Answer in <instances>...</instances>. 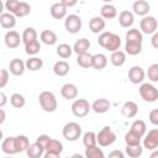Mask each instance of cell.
<instances>
[{
    "mask_svg": "<svg viewBox=\"0 0 158 158\" xmlns=\"http://www.w3.org/2000/svg\"><path fill=\"white\" fill-rule=\"evenodd\" d=\"M110 106H111L110 101H109L107 99H105V98H99V99H96V100L90 105L91 110H93L94 112H96V114H105L106 111H109Z\"/></svg>",
    "mask_w": 158,
    "mask_h": 158,
    "instance_id": "11",
    "label": "cell"
},
{
    "mask_svg": "<svg viewBox=\"0 0 158 158\" xmlns=\"http://www.w3.org/2000/svg\"><path fill=\"white\" fill-rule=\"evenodd\" d=\"M0 25L2 28L11 30L16 25V17L10 12H2L0 15Z\"/></svg>",
    "mask_w": 158,
    "mask_h": 158,
    "instance_id": "20",
    "label": "cell"
},
{
    "mask_svg": "<svg viewBox=\"0 0 158 158\" xmlns=\"http://www.w3.org/2000/svg\"><path fill=\"white\" fill-rule=\"evenodd\" d=\"M100 14L102 19H106V20H111V19H115L116 15H117V10L114 5L111 4H105L101 6V10H100Z\"/></svg>",
    "mask_w": 158,
    "mask_h": 158,
    "instance_id": "26",
    "label": "cell"
},
{
    "mask_svg": "<svg viewBox=\"0 0 158 158\" xmlns=\"http://www.w3.org/2000/svg\"><path fill=\"white\" fill-rule=\"evenodd\" d=\"M143 41V35L138 28H130L126 32V42H138L142 43Z\"/></svg>",
    "mask_w": 158,
    "mask_h": 158,
    "instance_id": "31",
    "label": "cell"
},
{
    "mask_svg": "<svg viewBox=\"0 0 158 158\" xmlns=\"http://www.w3.org/2000/svg\"><path fill=\"white\" fill-rule=\"evenodd\" d=\"M70 158H85V157H84V156H81L80 153H74V154H73Z\"/></svg>",
    "mask_w": 158,
    "mask_h": 158,
    "instance_id": "57",
    "label": "cell"
},
{
    "mask_svg": "<svg viewBox=\"0 0 158 158\" xmlns=\"http://www.w3.org/2000/svg\"><path fill=\"white\" fill-rule=\"evenodd\" d=\"M109 158H125V154L120 149H114L109 153Z\"/></svg>",
    "mask_w": 158,
    "mask_h": 158,
    "instance_id": "50",
    "label": "cell"
},
{
    "mask_svg": "<svg viewBox=\"0 0 158 158\" xmlns=\"http://www.w3.org/2000/svg\"><path fill=\"white\" fill-rule=\"evenodd\" d=\"M91 59H93V54L88 53H83V54H78L77 57V63L79 67L81 68H91Z\"/></svg>",
    "mask_w": 158,
    "mask_h": 158,
    "instance_id": "35",
    "label": "cell"
},
{
    "mask_svg": "<svg viewBox=\"0 0 158 158\" xmlns=\"http://www.w3.org/2000/svg\"><path fill=\"white\" fill-rule=\"evenodd\" d=\"M37 40V31L33 28V27H26L22 32V36H21V41L26 44L28 42H32V41H36Z\"/></svg>",
    "mask_w": 158,
    "mask_h": 158,
    "instance_id": "33",
    "label": "cell"
},
{
    "mask_svg": "<svg viewBox=\"0 0 158 158\" xmlns=\"http://www.w3.org/2000/svg\"><path fill=\"white\" fill-rule=\"evenodd\" d=\"M83 144L85 146V148H90L96 146V133L93 131H88L83 135Z\"/></svg>",
    "mask_w": 158,
    "mask_h": 158,
    "instance_id": "39",
    "label": "cell"
},
{
    "mask_svg": "<svg viewBox=\"0 0 158 158\" xmlns=\"http://www.w3.org/2000/svg\"><path fill=\"white\" fill-rule=\"evenodd\" d=\"M65 158H70V157H65Z\"/></svg>",
    "mask_w": 158,
    "mask_h": 158,
    "instance_id": "61",
    "label": "cell"
},
{
    "mask_svg": "<svg viewBox=\"0 0 158 158\" xmlns=\"http://www.w3.org/2000/svg\"><path fill=\"white\" fill-rule=\"evenodd\" d=\"M9 83V72L6 69H0V89L5 88Z\"/></svg>",
    "mask_w": 158,
    "mask_h": 158,
    "instance_id": "47",
    "label": "cell"
},
{
    "mask_svg": "<svg viewBox=\"0 0 158 158\" xmlns=\"http://www.w3.org/2000/svg\"><path fill=\"white\" fill-rule=\"evenodd\" d=\"M110 62L112 65L115 67H121L125 64L126 62V53L123 51H116V52H112L111 57H110Z\"/></svg>",
    "mask_w": 158,
    "mask_h": 158,
    "instance_id": "28",
    "label": "cell"
},
{
    "mask_svg": "<svg viewBox=\"0 0 158 158\" xmlns=\"http://www.w3.org/2000/svg\"><path fill=\"white\" fill-rule=\"evenodd\" d=\"M149 158H158V151H157V149H154V151H152V153H151V156H149Z\"/></svg>",
    "mask_w": 158,
    "mask_h": 158,
    "instance_id": "56",
    "label": "cell"
},
{
    "mask_svg": "<svg viewBox=\"0 0 158 158\" xmlns=\"http://www.w3.org/2000/svg\"><path fill=\"white\" fill-rule=\"evenodd\" d=\"M147 75H148V79H149L152 83L158 81V64H157V63H154V64H152V65L148 67Z\"/></svg>",
    "mask_w": 158,
    "mask_h": 158,
    "instance_id": "45",
    "label": "cell"
},
{
    "mask_svg": "<svg viewBox=\"0 0 158 158\" xmlns=\"http://www.w3.org/2000/svg\"><path fill=\"white\" fill-rule=\"evenodd\" d=\"M43 153H44V149L41 146H38L36 142L30 144L28 148L26 149V154L28 158H41L43 156Z\"/></svg>",
    "mask_w": 158,
    "mask_h": 158,
    "instance_id": "30",
    "label": "cell"
},
{
    "mask_svg": "<svg viewBox=\"0 0 158 158\" xmlns=\"http://www.w3.org/2000/svg\"><path fill=\"white\" fill-rule=\"evenodd\" d=\"M5 158H12V157H10V156H7V157H5Z\"/></svg>",
    "mask_w": 158,
    "mask_h": 158,
    "instance_id": "60",
    "label": "cell"
},
{
    "mask_svg": "<svg viewBox=\"0 0 158 158\" xmlns=\"http://www.w3.org/2000/svg\"><path fill=\"white\" fill-rule=\"evenodd\" d=\"M133 22H135V17H133V14L131 11L123 10V11L120 12V15H118V23H120L121 27L128 28V27H131L133 25Z\"/></svg>",
    "mask_w": 158,
    "mask_h": 158,
    "instance_id": "17",
    "label": "cell"
},
{
    "mask_svg": "<svg viewBox=\"0 0 158 158\" xmlns=\"http://www.w3.org/2000/svg\"><path fill=\"white\" fill-rule=\"evenodd\" d=\"M143 147L148 151H154L158 147V130L152 128L143 138Z\"/></svg>",
    "mask_w": 158,
    "mask_h": 158,
    "instance_id": "8",
    "label": "cell"
},
{
    "mask_svg": "<svg viewBox=\"0 0 158 158\" xmlns=\"http://www.w3.org/2000/svg\"><path fill=\"white\" fill-rule=\"evenodd\" d=\"M90 110H91L90 104L85 99H77L72 104V112L77 117H84V116H86Z\"/></svg>",
    "mask_w": 158,
    "mask_h": 158,
    "instance_id": "5",
    "label": "cell"
},
{
    "mask_svg": "<svg viewBox=\"0 0 158 158\" xmlns=\"http://www.w3.org/2000/svg\"><path fill=\"white\" fill-rule=\"evenodd\" d=\"M69 69H70L69 63L65 60H58L53 65V72L58 77H65L69 73Z\"/></svg>",
    "mask_w": 158,
    "mask_h": 158,
    "instance_id": "25",
    "label": "cell"
},
{
    "mask_svg": "<svg viewBox=\"0 0 158 158\" xmlns=\"http://www.w3.org/2000/svg\"><path fill=\"white\" fill-rule=\"evenodd\" d=\"M115 141H116V135L111 130L110 126L102 127L99 131V133L96 135V143H99V146H101V147H107V146L112 144Z\"/></svg>",
    "mask_w": 158,
    "mask_h": 158,
    "instance_id": "3",
    "label": "cell"
},
{
    "mask_svg": "<svg viewBox=\"0 0 158 158\" xmlns=\"http://www.w3.org/2000/svg\"><path fill=\"white\" fill-rule=\"evenodd\" d=\"M130 131H132V132L137 133L138 136L143 137L144 133H146V131H147L146 122H144L143 120H136V121H133L132 125H131V130H130Z\"/></svg>",
    "mask_w": 158,
    "mask_h": 158,
    "instance_id": "34",
    "label": "cell"
},
{
    "mask_svg": "<svg viewBox=\"0 0 158 158\" xmlns=\"http://www.w3.org/2000/svg\"><path fill=\"white\" fill-rule=\"evenodd\" d=\"M43 158H60V154L51 153V152H44L43 153Z\"/></svg>",
    "mask_w": 158,
    "mask_h": 158,
    "instance_id": "53",
    "label": "cell"
},
{
    "mask_svg": "<svg viewBox=\"0 0 158 158\" xmlns=\"http://www.w3.org/2000/svg\"><path fill=\"white\" fill-rule=\"evenodd\" d=\"M4 42L6 44L7 48H17L21 43V36L17 31L15 30H10L5 33V37H4Z\"/></svg>",
    "mask_w": 158,
    "mask_h": 158,
    "instance_id": "9",
    "label": "cell"
},
{
    "mask_svg": "<svg viewBox=\"0 0 158 158\" xmlns=\"http://www.w3.org/2000/svg\"><path fill=\"white\" fill-rule=\"evenodd\" d=\"M144 70L139 65H135L128 70V80L132 84H142V81L144 80Z\"/></svg>",
    "mask_w": 158,
    "mask_h": 158,
    "instance_id": "10",
    "label": "cell"
},
{
    "mask_svg": "<svg viewBox=\"0 0 158 158\" xmlns=\"http://www.w3.org/2000/svg\"><path fill=\"white\" fill-rule=\"evenodd\" d=\"M25 67L31 72H36V70H40L43 67V60L38 57H31L26 60Z\"/></svg>",
    "mask_w": 158,
    "mask_h": 158,
    "instance_id": "32",
    "label": "cell"
},
{
    "mask_svg": "<svg viewBox=\"0 0 158 158\" xmlns=\"http://www.w3.org/2000/svg\"><path fill=\"white\" fill-rule=\"evenodd\" d=\"M125 49H126L125 53H128L130 56H137L142 51V43H138V42H126Z\"/></svg>",
    "mask_w": 158,
    "mask_h": 158,
    "instance_id": "37",
    "label": "cell"
},
{
    "mask_svg": "<svg viewBox=\"0 0 158 158\" xmlns=\"http://www.w3.org/2000/svg\"><path fill=\"white\" fill-rule=\"evenodd\" d=\"M10 104H11L15 109H21V107L25 106L26 99H25V96H23L22 94L15 93V94H12V95L10 96Z\"/></svg>",
    "mask_w": 158,
    "mask_h": 158,
    "instance_id": "38",
    "label": "cell"
},
{
    "mask_svg": "<svg viewBox=\"0 0 158 158\" xmlns=\"http://www.w3.org/2000/svg\"><path fill=\"white\" fill-rule=\"evenodd\" d=\"M1 149L4 153L11 156V154H15L17 153L16 152V148H15V137H7L2 141L1 143Z\"/></svg>",
    "mask_w": 158,
    "mask_h": 158,
    "instance_id": "27",
    "label": "cell"
},
{
    "mask_svg": "<svg viewBox=\"0 0 158 158\" xmlns=\"http://www.w3.org/2000/svg\"><path fill=\"white\" fill-rule=\"evenodd\" d=\"M157 41H158V33L156 32V33H153V36H152V40H151L153 48H158V43H157Z\"/></svg>",
    "mask_w": 158,
    "mask_h": 158,
    "instance_id": "54",
    "label": "cell"
},
{
    "mask_svg": "<svg viewBox=\"0 0 158 158\" xmlns=\"http://www.w3.org/2000/svg\"><path fill=\"white\" fill-rule=\"evenodd\" d=\"M107 64V57L102 53H96L93 54V59H91V68L96 69V70H102Z\"/></svg>",
    "mask_w": 158,
    "mask_h": 158,
    "instance_id": "21",
    "label": "cell"
},
{
    "mask_svg": "<svg viewBox=\"0 0 158 158\" xmlns=\"http://www.w3.org/2000/svg\"><path fill=\"white\" fill-rule=\"evenodd\" d=\"M149 121L153 126H157L158 125V109H153L151 112H149Z\"/></svg>",
    "mask_w": 158,
    "mask_h": 158,
    "instance_id": "49",
    "label": "cell"
},
{
    "mask_svg": "<svg viewBox=\"0 0 158 158\" xmlns=\"http://www.w3.org/2000/svg\"><path fill=\"white\" fill-rule=\"evenodd\" d=\"M60 94H62V96L64 99L73 100V99H75L78 96V88H77V85H74L72 83H67V84H64L62 86Z\"/></svg>",
    "mask_w": 158,
    "mask_h": 158,
    "instance_id": "16",
    "label": "cell"
},
{
    "mask_svg": "<svg viewBox=\"0 0 158 158\" xmlns=\"http://www.w3.org/2000/svg\"><path fill=\"white\" fill-rule=\"evenodd\" d=\"M6 104H7V96L2 91H0V109L4 107Z\"/></svg>",
    "mask_w": 158,
    "mask_h": 158,
    "instance_id": "52",
    "label": "cell"
},
{
    "mask_svg": "<svg viewBox=\"0 0 158 158\" xmlns=\"http://www.w3.org/2000/svg\"><path fill=\"white\" fill-rule=\"evenodd\" d=\"M132 10H133V12H135L136 15L144 17V16H147V14L149 12L151 5H149V2L146 1V0H137V1L133 2Z\"/></svg>",
    "mask_w": 158,
    "mask_h": 158,
    "instance_id": "12",
    "label": "cell"
},
{
    "mask_svg": "<svg viewBox=\"0 0 158 158\" xmlns=\"http://www.w3.org/2000/svg\"><path fill=\"white\" fill-rule=\"evenodd\" d=\"M143 153V147L141 144L137 146H126V154L131 158H138Z\"/></svg>",
    "mask_w": 158,
    "mask_h": 158,
    "instance_id": "44",
    "label": "cell"
},
{
    "mask_svg": "<svg viewBox=\"0 0 158 158\" xmlns=\"http://www.w3.org/2000/svg\"><path fill=\"white\" fill-rule=\"evenodd\" d=\"M137 112H138V106L135 101H131V100L126 101L121 107V114L127 118L135 117L137 115Z\"/></svg>",
    "mask_w": 158,
    "mask_h": 158,
    "instance_id": "13",
    "label": "cell"
},
{
    "mask_svg": "<svg viewBox=\"0 0 158 158\" xmlns=\"http://www.w3.org/2000/svg\"><path fill=\"white\" fill-rule=\"evenodd\" d=\"M5 118H6V112L2 109H0V125L5 121Z\"/></svg>",
    "mask_w": 158,
    "mask_h": 158,
    "instance_id": "55",
    "label": "cell"
},
{
    "mask_svg": "<svg viewBox=\"0 0 158 158\" xmlns=\"http://www.w3.org/2000/svg\"><path fill=\"white\" fill-rule=\"evenodd\" d=\"M85 158H105V154L102 152L101 148H99L98 146L90 147V148H85Z\"/></svg>",
    "mask_w": 158,
    "mask_h": 158,
    "instance_id": "40",
    "label": "cell"
},
{
    "mask_svg": "<svg viewBox=\"0 0 158 158\" xmlns=\"http://www.w3.org/2000/svg\"><path fill=\"white\" fill-rule=\"evenodd\" d=\"M49 139H51V137H49L48 135H40V136L37 137V139H36V143H37L38 146H41V147L44 149L46 146H47V143L49 142Z\"/></svg>",
    "mask_w": 158,
    "mask_h": 158,
    "instance_id": "48",
    "label": "cell"
},
{
    "mask_svg": "<svg viewBox=\"0 0 158 158\" xmlns=\"http://www.w3.org/2000/svg\"><path fill=\"white\" fill-rule=\"evenodd\" d=\"M72 53H73V48H72L68 43H60V44L57 47V54H58L60 58H63V59L69 58V57L72 56Z\"/></svg>",
    "mask_w": 158,
    "mask_h": 158,
    "instance_id": "41",
    "label": "cell"
},
{
    "mask_svg": "<svg viewBox=\"0 0 158 158\" xmlns=\"http://www.w3.org/2000/svg\"><path fill=\"white\" fill-rule=\"evenodd\" d=\"M38 102H40L41 107L43 109V111H46V112H53V111L57 110V106H58L56 95L52 91H48V90H44V91L40 93Z\"/></svg>",
    "mask_w": 158,
    "mask_h": 158,
    "instance_id": "1",
    "label": "cell"
},
{
    "mask_svg": "<svg viewBox=\"0 0 158 158\" xmlns=\"http://www.w3.org/2000/svg\"><path fill=\"white\" fill-rule=\"evenodd\" d=\"M138 93L141 95V98L147 101V102H154L157 101L158 99V90L154 85L149 84V83H142L139 89H138Z\"/></svg>",
    "mask_w": 158,
    "mask_h": 158,
    "instance_id": "4",
    "label": "cell"
},
{
    "mask_svg": "<svg viewBox=\"0 0 158 158\" xmlns=\"http://www.w3.org/2000/svg\"><path fill=\"white\" fill-rule=\"evenodd\" d=\"M19 4H20V1H19V0H7V1L4 4V6H5V9H6L10 14H12V15H14V12L16 11V9H17Z\"/></svg>",
    "mask_w": 158,
    "mask_h": 158,
    "instance_id": "46",
    "label": "cell"
},
{
    "mask_svg": "<svg viewBox=\"0 0 158 158\" xmlns=\"http://www.w3.org/2000/svg\"><path fill=\"white\" fill-rule=\"evenodd\" d=\"M64 27L69 33H78L81 30V19L78 15H68L64 21Z\"/></svg>",
    "mask_w": 158,
    "mask_h": 158,
    "instance_id": "7",
    "label": "cell"
},
{
    "mask_svg": "<svg viewBox=\"0 0 158 158\" xmlns=\"http://www.w3.org/2000/svg\"><path fill=\"white\" fill-rule=\"evenodd\" d=\"M2 136H4V135H2V131H1V130H0V141H1V139H2Z\"/></svg>",
    "mask_w": 158,
    "mask_h": 158,
    "instance_id": "59",
    "label": "cell"
},
{
    "mask_svg": "<svg viewBox=\"0 0 158 158\" xmlns=\"http://www.w3.org/2000/svg\"><path fill=\"white\" fill-rule=\"evenodd\" d=\"M120 47H121V37L118 35L111 32V35L107 38L104 48L107 49V51H110V52H116V51L120 49Z\"/></svg>",
    "mask_w": 158,
    "mask_h": 158,
    "instance_id": "15",
    "label": "cell"
},
{
    "mask_svg": "<svg viewBox=\"0 0 158 158\" xmlns=\"http://www.w3.org/2000/svg\"><path fill=\"white\" fill-rule=\"evenodd\" d=\"M49 12H51V16H52L53 19H56V20H62V19H64L65 15H67V9H65V7L62 5V2L59 1V2H54V4L51 6Z\"/></svg>",
    "mask_w": 158,
    "mask_h": 158,
    "instance_id": "19",
    "label": "cell"
},
{
    "mask_svg": "<svg viewBox=\"0 0 158 158\" xmlns=\"http://www.w3.org/2000/svg\"><path fill=\"white\" fill-rule=\"evenodd\" d=\"M9 69H10V73L19 77V75H22L26 67H25V62L20 58H14L11 59L10 64H9Z\"/></svg>",
    "mask_w": 158,
    "mask_h": 158,
    "instance_id": "14",
    "label": "cell"
},
{
    "mask_svg": "<svg viewBox=\"0 0 158 158\" xmlns=\"http://www.w3.org/2000/svg\"><path fill=\"white\" fill-rule=\"evenodd\" d=\"M4 7H5V6H4V2L0 0V15H1V14H2V11H4Z\"/></svg>",
    "mask_w": 158,
    "mask_h": 158,
    "instance_id": "58",
    "label": "cell"
},
{
    "mask_svg": "<svg viewBox=\"0 0 158 158\" xmlns=\"http://www.w3.org/2000/svg\"><path fill=\"white\" fill-rule=\"evenodd\" d=\"M60 2H62V5H63L65 9H68V7H70V6L77 5V1H75V0H62Z\"/></svg>",
    "mask_w": 158,
    "mask_h": 158,
    "instance_id": "51",
    "label": "cell"
},
{
    "mask_svg": "<svg viewBox=\"0 0 158 158\" xmlns=\"http://www.w3.org/2000/svg\"><path fill=\"white\" fill-rule=\"evenodd\" d=\"M30 146V139L27 136L25 135H19L15 137V148H16V152L17 153H21V152H26V149L28 148Z\"/></svg>",
    "mask_w": 158,
    "mask_h": 158,
    "instance_id": "24",
    "label": "cell"
},
{
    "mask_svg": "<svg viewBox=\"0 0 158 158\" xmlns=\"http://www.w3.org/2000/svg\"><path fill=\"white\" fill-rule=\"evenodd\" d=\"M40 38H41V41H42L44 44H47V46H53V44H56V43H57V40H58L56 32H53L52 30H43V31L41 32V35H40Z\"/></svg>",
    "mask_w": 158,
    "mask_h": 158,
    "instance_id": "23",
    "label": "cell"
},
{
    "mask_svg": "<svg viewBox=\"0 0 158 158\" xmlns=\"http://www.w3.org/2000/svg\"><path fill=\"white\" fill-rule=\"evenodd\" d=\"M40 51H41V43L37 40L25 44V52L27 54H30V56H36Z\"/></svg>",
    "mask_w": 158,
    "mask_h": 158,
    "instance_id": "43",
    "label": "cell"
},
{
    "mask_svg": "<svg viewBox=\"0 0 158 158\" xmlns=\"http://www.w3.org/2000/svg\"><path fill=\"white\" fill-rule=\"evenodd\" d=\"M105 26H106L105 20L100 16H95L89 21V28L93 33H101L104 31Z\"/></svg>",
    "mask_w": 158,
    "mask_h": 158,
    "instance_id": "18",
    "label": "cell"
},
{
    "mask_svg": "<svg viewBox=\"0 0 158 158\" xmlns=\"http://www.w3.org/2000/svg\"><path fill=\"white\" fill-rule=\"evenodd\" d=\"M157 20L154 16H144L141 22H139V31L141 33H146V35H153L157 32Z\"/></svg>",
    "mask_w": 158,
    "mask_h": 158,
    "instance_id": "6",
    "label": "cell"
},
{
    "mask_svg": "<svg viewBox=\"0 0 158 158\" xmlns=\"http://www.w3.org/2000/svg\"><path fill=\"white\" fill-rule=\"evenodd\" d=\"M141 138L142 137L138 136L137 133L128 131L125 135V143H126V146H137V144H141Z\"/></svg>",
    "mask_w": 158,
    "mask_h": 158,
    "instance_id": "42",
    "label": "cell"
},
{
    "mask_svg": "<svg viewBox=\"0 0 158 158\" xmlns=\"http://www.w3.org/2000/svg\"><path fill=\"white\" fill-rule=\"evenodd\" d=\"M44 152H51V153L60 154L63 152V144H62L60 141L54 139V138H51L49 142L47 143L46 148H44Z\"/></svg>",
    "mask_w": 158,
    "mask_h": 158,
    "instance_id": "29",
    "label": "cell"
},
{
    "mask_svg": "<svg viewBox=\"0 0 158 158\" xmlns=\"http://www.w3.org/2000/svg\"><path fill=\"white\" fill-rule=\"evenodd\" d=\"M72 48H73V52H75L77 54L88 53V51L90 48V41L88 38H79L75 41V43Z\"/></svg>",
    "mask_w": 158,
    "mask_h": 158,
    "instance_id": "22",
    "label": "cell"
},
{
    "mask_svg": "<svg viewBox=\"0 0 158 158\" xmlns=\"http://www.w3.org/2000/svg\"><path fill=\"white\" fill-rule=\"evenodd\" d=\"M63 137L69 141V142H74L77 141L80 136H81V126L74 121L68 122L63 126Z\"/></svg>",
    "mask_w": 158,
    "mask_h": 158,
    "instance_id": "2",
    "label": "cell"
},
{
    "mask_svg": "<svg viewBox=\"0 0 158 158\" xmlns=\"http://www.w3.org/2000/svg\"><path fill=\"white\" fill-rule=\"evenodd\" d=\"M30 12H31V6H30V4H27L26 1H20V4H19V6H17L16 11L14 12V16H15V17H25V16H27Z\"/></svg>",
    "mask_w": 158,
    "mask_h": 158,
    "instance_id": "36",
    "label": "cell"
}]
</instances>
